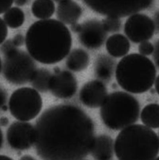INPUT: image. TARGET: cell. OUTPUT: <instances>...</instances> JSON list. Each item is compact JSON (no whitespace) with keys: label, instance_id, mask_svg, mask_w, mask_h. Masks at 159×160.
Instances as JSON below:
<instances>
[{"label":"cell","instance_id":"obj_41","mask_svg":"<svg viewBox=\"0 0 159 160\" xmlns=\"http://www.w3.org/2000/svg\"><path fill=\"white\" fill-rule=\"evenodd\" d=\"M54 1H55L56 2L60 3L62 2H64V1H67V0H54Z\"/></svg>","mask_w":159,"mask_h":160},{"label":"cell","instance_id":"obj_18","mask_svg":"<svg viewBox=\"0 0 159 160\" xmlns=\"http://www.w3.org/2000/svg\"><path fill=\"white\" fill-rule=\"evenodd\" d=\"M90 62L88 53L82 49H75L68 55L66 65L73 72L83 71L87 68Z\"/></svg>","mask_w":159,"mask_h":160},{"label":"cell","instance_id":"obj_5","mask_svg":"<svg viewBox=\"0 0 159 160\" xmlns=\"http://www.w3.org/2000/svg\"><path fill=\"white\" fill-rule=\"evenodd\" d=\"M104 125L112 130H122L133 125L141 114L140 102L127 92L116 91L108 95L100 107Z\"/></svg>","mask_w":159,"mask_h":160},{"label":"cell","instance_id":"obj_13","mask_svg":"<svg viewBox=\"0 0 159 160\" xmlns=\"http://www.w3.org/2000/svg\"><path fill=\"white\" fill-rule=\"evenodd\" d=\"M108 96L104 82L99 80H93L85 84L81 88L79 99L88 108H97L102 105Z\"/></svg>","mask_w":159,"mask_h":160},{"label":"cell","instance_id":"obj_7","mask_svg":"<svg viewBox=\"0 0 159 160\" xmlns=\"http://www.w3.org/2000/svg\"><path fill=\"white\" fill-rule=\"evenodd\" d=\"M42 98L33 88L23 87L15 90L8 102L9 112L13 117L21 121L35 118L42 108Z\"/></svg>","mask_w":159,"mask_h":160},{"label":"cell","instance_id":"obj_30","mask_svg":"<svg viewBox=\"0 0 159 160\" xmlns=\"http://www.w3.org/2000/svg\"><path fill=\"white\" fill-rule=\"evenodd\" d=\"M8 95L4 89H1V107L7 105Z\"/></svg>","mask_w":159,"mask_h":160},{"label":"cell","instance_id":"obj_22","mask_svg":"<svg viewBox=\"0 0 159 160\" xmlns=\"http://www.w3.org/2000/svg\"><path fill=\"white\" fill-rule=\"evenodd\" d=\"M3 20L7 26L12 29H16L23 24L25 19L23 10L18 7H12L3 15Z\"/></svg>","mask_w":159,"mask_h":160},{"label":"cell","instance_id":"obj_28","mask_svg":"<svg viewBox=\"0 0 159 160\" xmlns=\"http://www.w3.org/2000/svg\"><path fill=\"white\" fill-rule=\"evenodd\" d=\"M12 40L14 45L17 48L23 46L25 43V38L21 34L16 35Z\"/></svg>","mask_w":159,"mask_h":160},{"label":"cell","instance_id":"obj_34","mask_svg":"<svg viewBox=\"0 0 159 160\" xmlns=\"http://www.w3.org/2000/svg\"><path fill=\"white\" fill-rule=\"evenodd\" d=\"M8 124V120L7 118L2 117L1 118V125L3 127H6Z\"/></svg>","mask_w":159,"mask_h":160},{"label":"cell","instance_id":"obj_42","mask_svg":"<svg viewBox=\"0 0 159 160\" xmlns=\"http://www.w3.org/2000/svg\"><path fill=\"white\" fill-rule=\"evenodd\" d=\"M154 160H159V156L158 157H157V158H156Z\"/></svg>","mask_w":159,"mask_h":160},{"label":"cell","instance_id":"obj_3","mask_svg":"<svg viewBox=\"0 0 159 160\" xmlns=\"http://www.w3.org/2000/svg\"><path fill=\"white\" fill-rule=\"evenodd\" d=\"M114 150L118 160H154L159 153V136L145 125L133 124L118 133Z\"/></svg>","mask_w":159,"mask_h":160},{"label":"cell","instance_id":"obj_35","mask_svg":"<svg viewBox=\"0 0 159 160\" xmlns=\"http://www.w3.org/2000/svg\"><path fill=\"white\" fill-rule=\"evenodd\" d=\"M155 86L156 91L159 95V75L156 78L155 82Z\"/></svg>","mask_w":159,"mask_h":160},{"label":"cell","instance_id":"obj_16","mask_svg":"<svg viewBox=\"0 0 159 160\" xmlns=\"http://www.w3.org/2000/svg\"><path fill=\"white\" fill-rule=\"evenodd\" d=\"M113 140L107 135L95 137L91 153L96 160H110L114 155Z\"/></svg>","mask_w":159,"mask_h":160},{"label":"cell","instance_id":"obj_9","mask_svg":"<svg viewBox=\"0 0 159 160\" xmlns=\"http://www.w3.org/2000/svg\"><path fill=\"white\" fill-rule=\"evenodd\" d=\"M156 30L153 20L139 12L130 15L124 25L125 34L130 40L136 44L152 38Z\"/></svg>","mask_w":159,"mask_h":160},{"label":"cell","instance_id":"obj_17","mask_svg":"<svg viewBox=\"0 0 159 160\" xmlns=\"http://www.w3.org/2000/svg\"><path fill=\"white\" fill-rule=\"evenodd\" d=\"M107 52L112 57L120 58L127 55L130 49L131 45L127 37L122 34H114L106 42Z\"/></svg>","mask_w":159,"mask_h":160},{"label":"cell","instance_id":"obj_8","mask_svg":"<svg viewBox=\"0 0 159 160\" xmlns=\"http://www.w3.org/2000/svg\"><path fill=\"white\" fill-rule=\"evenodd\" d=\"M91 9L107 17L121 18L148 8L154 0H83Z\"/></svg>","mask_w":159,"mask_h":160},{"label":"cell","instance_id":"obj_11","mask_svg":"<svg viewBox=\"0 0 159 160\" xmlns=\"http://www.w3.org/2000/svg\"><path fill=\"white\" fill-rule=\"evenodd\" d=\"M78 36L83 46L89 49L95 50L103 46L108 32L104 29L102 22L91 20L81 24Z\"/></svg>","mask_w":159,"mask_h":160},{"label":"cell","instance_id":"obj_21","mask_svg":"<svg viewBox=\"0 0 159 160\" xmlns=\"http://www.w3.org/2000/svg\"><path fill=\"white\" fill-rule=\"evenodd\" d=\"M52 75L48 69L39 68L37 69L30 82L36 90L45 93L49 90Z\"/></svg>","mask_w":159,"mask_h":160},{"label":"cell","instance_id":"obj_31","mask_svg":"<svg viewBox=\"0 0 159 160\" xmlns=\"http://www.w3.org/2000/svg\"><path fill=\"white\" fill-rule=\"evenodd\" d=\"M81 28V24H79L78 22L70 25V29L73 32L78 33L80 32Z\"/></svg>","mask_w":159,"mask_h":160},{"label":"cell","instance_id":"obj_36","mask_svg":"<svg viewBox=\"0 0 159 160\" xmlns=\"http://www.w3.org/2000/svg\"><path fill=\"white\" fill-rule=\"evenodd\" d=\"M19 160H35L33 157L29 155H25L22 157Z\"/></svg>","mask_w":159,"mask_h":160},{"label":"cell","instance_id":"obj_14","mask_svg":"<svg viewBox=\"0 0 159 160\" xmlns=\"http://www.w3.org/2000/svg\"><path fill=\"white\" fill-rule=\"evenodd\" d=\"M82 9L79 4L71 0L59 3L56 11L58 20L64 24L71 25L76 23L80 18Z\"/></svg>","mask_w":159,"mask_h":160},{"label":"cell","instance_id":"obj_23","mask_svg":"<svg viewBox=\"0 0 159 160\" xmlns=\"http://www.w3.org/2000/svg\"><path fill=\"white\" fill-rule=\"evenodd\" d=\"M102 24L104 29L108 33L117 32L122 28V22L120 18L114 17H107L102 20Z\"/></svg>","mask_w":159,"mask_h":160},{"label":"cell","instance_id":"obj_43","mask_svg":"<svg viewBox=\"0 0 159 160\" xmlns=\"http://www.w3.org/2000/svg\"></svg>","mask_w":159,"mask_h":160},{"label":"cell","instance_id":"obj_26","mask_svg":"<svg viewBox=\"0 0 159 160\" xmlns=\"http://www.w3.org/2000/svg\"><path fill=\"white\" fill-rule=\"evenodd\" d=\"M0 29H1V44L5 41L8 35L7 25L2 18L0 19Z\"/></svg>","mask_w":159,"mask_h":160},{"label":"cell","instance_id":"obj_32","mask_svg":"<svg viewBox=\"0 0 159 160\" xmlns=\"http://www.w3.org/2000/svg\"><path fill=\"white\" fill-rule=\"evenodd\" d=\"M153 21L155 22L156 29L159 33V10L154 15Z\"/></svg>","mask_w":159,"mask_h":160},{"label":"cell","instance_id":"obj_27","mask_svg":"<svg viewBox=\"0 0 159 160\" xmlns=\"http://www.w3.org/2000/svg\"><path fill=\"white\" fill-rule=\"evenodd\" d=\"M14 0H0V14L5 13L11 8Z\"/></svg>","mask_w":159,"mask_h":160},{"label":"cell","instance_id":"obj_1","mask_svg":"<svg viewBox=\"0 0 159 160\" xmlns=\"http://www.w3.org/2000/svg\"><path fill=\"white\" fill-rule=\"evenodd\" d=\"M34 146L43 160H81L91 153L95 125L81 109L73 104L45 110L35 126Z\"/></svg>","mask_w":159,"mask_h":160},{"label":"cell","instance_id":"obj_24","mask_svg":"<svg viewBox=\"0 0 159 160\" xmlns=\"http://www.w3.org/2000/svg\"><path fill=\"white\" fill-rule=\"evenodd\" d=\"M138 50L140 54L141 55L145 56H149L154 52L155 47L149 41H144L140 43Z\"/></svg>","mask_w":159,"mask_h":160},{"label":"cell","instance_id":"obj_29","mask_svg":"<svg viewBox=\"0 0 159 160\" xmlns=\"http://www.w3.org/2000/svg\"><path fill=\"white\" fill-rule=\"evenodd\" d=\"M154 47L155 50L153 53V59L155 65L159 69V40L156 42Z\"/></svg>","mask_w":159,"mask_h":160},{"label":"cell","instance_id":"obj_2","mask_svg":"<svg viewBox=\"0 0 159 160\" xmlns=\"http://www.w3.org/2000/svg\"><path fill=\"white\" fill-rule=\"evenodd\" d=\"M25 44L34 60L50 65L61 62L68 55L72 40L64 24L58 20L48 19L35 22L29 27Z\"/></svg>","mask_w":159,"mask_h":160},{"label":"cell","instance_id":"obj_15","mask_svg":"<svg viewBox=\"0 0 159 160\" xmlns=\"http://www.w3.org/2000/svg\"><path fill=\"white\" fill-rule=\"evenodd\" d=\"M116 66V61L110 56L104 54L100 55L95 62V76L103 82H109L115 73Z\"/></svg>","mask_w":159,"mask_h":160},{"label":"cell","instance_id":"obj_25","mask_svg":"<svg viewBox=\"0 0 159 160\" xmlns=\"http://www.w3.org/2000/svg\"><path fill=\"white\" fill-rule=\"evenodd\" d=\"M2 44L1 51L3 56L18 48L13 44L12 40L10 39L5 41Z\"/></svg>","mask_w":159,"mask_h":160},{"label":"cell","instance_id":"obj_4","mask_svg":"<svg viewBox=\"0 0 159 160\" xmlns=\"http://www.w3.org/2000/svg\"><path fill=\"white\" fill-rule=\"evenodd\" d=\"M115 78L123 89L132 94H142L150 90L155 83L157 71L149 58L139 53L123 57L117 64Z\"/></svg>","mask_w":159,"mask_h":160},{"label":"cell","instance_id":"obj_6","mask_svg":"<svg viewBox=\"0 0 159 160\" xmlns=\"http://www.w3.org/2000/svg\"><path fill=\"white\" fill-rule=\"evenodd\" d=\"M33 58L29 53L16 49L1 61V73L10 83L21 85L30 82L36 71Z\"/></svg>","mask_w":159,"mask_h":160},{"label":"cell","instance_id":"obj_19","mask_svg":"<svg viewBox=\"0 0 159 160\" xmlns=\"http://www.w3.org/2000/svg\"><path fill=\"white\" fill-rule=\"evenodd\" d=\"M142 122L151 129L159 128V104L152 103L146 105L141 113Z\"/></svg>","mask_w":159,"mask_h":160},{"label":"cell","instance_id":"obj_12","mask_svg":"<svg viewBox=\"0 0 159 160\" xmlns=\"http://www.w3.org/2000/svg\"><path fill=\"white\" fill-rule=\"evenodd\" d=\"M58 69H55L52 75L49 90L53 96L58 98H70L77 92V79L69 71Z\"/></svg>","mask_w":159,"mask_h":160},{"label":"cell","instance_id":"obj_39","mask_svg":"<svg viewBox=\"0 0 159 160\" xmlns=\"http://www.w3.org/2000/svg\"><path fill=\"white\" fill-rule=\"evenodd\" d=\"M156 92V91L155 88H151V89H150V93H152V94H155Z\"/></svg>","mask_w":159,"mask_h":160},{"label":"cell","instance_id":"obj_40","mask_svg":"<svg viewBox=\"0 0 159 160\" xmlns=\"http://www.w3.org/2000/svg\"><path fill=\"white\" fill-rule=\"evenodd\" d=\"M117 84H116L115 83H114L112 85V88H114V89H115V88H117Z\"/></svg>","mask_w":159,"mask_h":160},{"label":"cell","instance_id":"obj_33","mask_svg":"<svg viewBox=\"0 0 159 160\" xmlns=\"http://www.w3.org/2000/svg\"><path fill=\"white\" fill-rule=\"evenodd\" d=\"M27 2V0H14V3L16 5L18 6H22L24 5Z\"/></svg>","mask_w":159,"mask_h":160},{"label":"cell","instance_id":"obj_38","mask_svg":"<svg viewBox=\"0 0 159 160\" xmlns=\"http://www.w3.org/2000/svg\"><path fill=\"white\" fill-rule=\"evenodd\" d=\"M2 143H3V135L2 131H1V147L2 146Z\"/></svg>","mask_w":159,"mask_h":160},{"label":"cell","instance_id":"obj_20","mask_svg":"<svg viewBox=\"0 0 159 160\" xmlns=\"http://www.w3.org/2000/svg\"><path fill=\"white\" fill-rule=\"evenodd\" d=\"M32 12L35 18L48 19L55 11V5L52 0H35L32 5Z\"/></svg>","mask_w":159,"mask_h":160},{"label":"cell","instance_id":"obj_37","mask_svg":"<svg viewBox=\"0 0 159 160\" xmlns=\"http://www.w3.org/2000/svg\"><path fill=\"white\" fill-rule=\"evenodd\" d=\"M0 160H13L11 159L10 158L7 157L5 156H0Z\"/></svg>","mask_w":159,"mask_h":160},{"label":"cell","instance_id":"obj_10","mask_svg":"<svg viewBox=\"0 0 159 160\" xmlns=\"http://www.w3.org/2000/svg\"><path fill=\"white\" fill-rule=\"evenodd\" d=\"M7 139L8 145L13 149L24 150L34 144L35 127L25 121L13 122L8 129Z\"/></svg>","mask_w":159,"mask_h":160}]
</instances>
